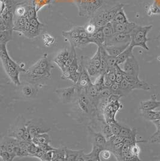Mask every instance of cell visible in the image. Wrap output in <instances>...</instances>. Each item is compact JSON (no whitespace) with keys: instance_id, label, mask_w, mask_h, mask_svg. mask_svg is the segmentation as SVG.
<instances>
[{"instance_id":"3","label":"cell","mask_w":160,"mask_h":161,"mask_svg":"<svg viewBox=\"0 0 160 161\" xmlns=\"http://www.w3.org/2000/svg\"><path fill=\"white\" fill-rule=\"evenodd\" d=\"M107 0H73L80 16L90 18L102 7Z\"/></svg>"},{"instance_id":"33","label":"cell","mask_w":160,"mask_h":161,"mask_svg":"<svg viewBox=\"0 0 160 161\" xmlns=\"http://www.w3.org/2000/svg\"><path fill=\"white\" fill-rule=\"evenodd\" d=\"M87 95L89 97V98L92 100L99 99V92L93 84H91L85 90Z\"/></svg>"},{"instance_id":"9","label":"cell","mask_w":160,"mask_h":161,"mask_svg":"<svg viewBox=\"0 0 160 161\" xmlns=\"http://www.w3.org/2000/svg\"><path fill=\"white\" fill-rule=\"evenodd\" d=\"M56 93L59 96L64 103H69L72 101L77 93L76 85L65 88H60L56 90Z\"/></svg>"},{"instance_id":"2","label":"cell","mask_w":160,"mask_h":161,"mask_svg":"<svg viewBox=\"0 0 160 161\" xmlns=\"http://www.w3.org/2000/svg\"><path fill=\"white\" fill-rule=\"evenodd\" d=\"M124 4L116 0H107L106 3L89 18V22L98 28L104 27L112 20L116 14L124 8Z\"/></svg>"},{"instance_id":"28","label":"cell","mask_w":160,"mask_h":161,"mask_svg":"<svg viewBox=\"0 0 160 161\" xmlns=\"http://www.w3.org/2000/svg\"><path fill=\"white\" fill-rule=\"evenodd\" d=\"M32 142L39 146L41 144H49L51 142V139L47 133H44L33 137Z\"/></svg>"},{"instance_id":"19","label":"cell","mask_w":160,"mask_h":161,"mask_svg":"<svg viewBox=\"0 0 160 161\" xmlns=\"http://www.w3.org/2000/svg\"><path fill=\"white\" fill-rule=\"evenodd\" d=\"M89 38L91 40L92 43L97 45V47L103 46L105 42V37L103 31V27L97 28L95 32L91 35Z\"/></svg>"},{"instance_id":"42","label":"cell","mask_w":160,"mask_h":161,"mask_svg":"<svg viewBox=\"0 0 160 161\" xmlns=\"http://www.w3.org/2000/svg\"><path fill=\"white\" fill-rule=\"evenodd\" d=\"M14 153L16 156H19V157L29 156V154L28 153L27 150L24 148L21 147L19 146H17L14 148Z\"/></svg>"},{"instance_id":"20","label":"cell","mask_w":160,"mask_h":161,"mask_svg":"<svg viewBox=\"0 0 160 161\" xmlns=\"http://www.w3.org/2000/svg\"><path fill=\"white\" fill-rule=\"evenodd\" d=\"M116 114L114 111L112 105L110 103H107L103 112V115L104 118V121L106 122L107 123H109V124L116 121L115 120Z\"/></svg>"},{"instance_id":"31","label":"cell","mask_w":160,"mask_h":161,"mask_svg":"<svg viewBox=\"0 0 160 161\" xmlns=\"http://www.w3.org/2000/svg\"><path fill=\"white\" fill-rule=\"evenodd\" d=\"M13 31L10 30L0 32V44H7L8 42L13 40Z\"/></svg>"},{"instance_id":"55","label":"cell","mask_w":160,"mask_h":161,"mask_svg":"<svg viewBox=\"0 0 160 161\" xmlns=\"http://www.w3.org/2000/svg\"><path fill=\"white\" fill-rule=\"evenodd\" d=\"M39 147L40 148V149L45 150V151H52V150H55L56 148L53 147L52 146H50L49 144H41L39 146Z\"/></svg>"},{"instance_id":"13","label":"cell","mask_w":160,"mask_h":161,"mask_svg":"<svg viewBox=\"0 0 160 161\" xmlns=\"http://www.w3.org/2000/svg\"><path fill=\"white\" fill-rule=\"evenodd\" d=\"M79 70L80 72V77L76 85L77 87L79 89L85 90L91 84H92L89 77L90 76L89 75L85 68L80 64Z\"/></svg>"},{"instance_id":"23","label":"cell","mask_w":160,"mask_h":161,"mask_svg":"<svg viewBox=\"0 0 160 161\" xmlns=\"http://www.w3.org/2000/svg\"><path fill=\"white\" fill-rule=\"evenodd\" d=\"M103 148L93 144L92 151L86 154V161H101L100 154Z\"/></svg>"},{"instance_id":"37","label":"cell","mask_w":160,"mask_h":161,"mask_svg":"<svg viewBox=\"0 0 160 161\" xmlns=\"http://www.w3.org/2000/svg\"><path fill=\"white\" fill-rule=\"evenodd\" d=\"M101 128V133L106 137L107 140H109L112 135H114L110 125L109 123H107L105 121L102 123Z\"/></svg>"},{"instance_id":"36","label":"cell","mask_w":160,"mask_h":161,"mask_svg":"<svg viewBox=\"0 0 160 161\" xmlns=\"http://www.w3.org/2000/svg\"><path fill=\"white\" fill-rule=\"evenodd\" d=\"M66 150V161H76L77 158L79 154H80L81 150L73 151L70 150L67 148H65Z\"/></svg>"},{"instance_id":"1","label":"cell","mask_w":160,"mask_h":161,"mask_svg":"<svg viewBox=\"0 0 160 161\" xmlns=\"http://www.w3.org/2000/svg\"><path fill=\"white\" fill-rule=\"evenodd\" d=\"M0 58L4 69L8 76L14 85H21L19 75L20 72L25 73L24 64H19L10 57L7 51V44H0Z\"/></svg>"},{"instance_id":"30","label":"cell","mask_w":160,"mask_h":161,"mask_svg":"<svg viewBox=\"0 0 160 161\" xmlns=\"http://www.w3.org/2000/svg\"><path fill=\"white\" fill-rule=\"evenodd\" d=\"M38 11L37 10L36 6L33 2L29 3L28 2V8H27V13L26 18L28 20H31L34 18H38L37 15Z\"/></svg>"},{"instance_id":"24","label":"cell","mask_w":160,"mask_h":161,"mask_svg":"<svg viewBox=\"0 0 160 161\" xmlns=\"http://www.w3.org/2000/svg\"><path fill=\"white\" fill-rule=\"evenodd\" d=\"M134 47L131 45H130L127 47V49H125L121 54H120L117 57H116V60H117V64L118 65H120L122 64H124L125 61L127 60L128 58L130 57H132L134 55L133 53Z\"/></svg>"},{"instance_id":"17","label":"cell","mask_w":160,"mask_h":161,"mask_svg":"<svg viewBox=\"0 0 160 161\" xmlns=\"http://www.w3.org/2000/svg\"><path fill=\"white\" fill-rule=\"evenodd\" d=\"M89 133L91 136L92 144L103 148H105L106 146L107 141L106 137L102 133L95 132L90 128H89Z\"/></svg>"},{"instance_id":"44","label":"cell","mask_w":160,"mask_h":161,"mask_svg":"<svg viewBox=\"0 0 160 161\" xmlns=\"http://www.w3.org/2000/svg\"><path fill=\"white\" fill-rule=\"evenodd\" d=\"M39 150V146H37L36 144H35L33 142L29 144V146L27 148V151L29 154V156L34 157V158L37 154V153L38 152Z\"/></svg>"},{"instance_id":"43","label":"cell","mask_w":160,"mask_h":161,"mask_svg":"<svg viewBox=\"0 0 160 161\" xmlns=\"http://www.w3.org/2000/svg\"><path fill=\"white\" fill-rule=\"evenodd\" d=\"M109 125L110 126V128L114 135L120 134L122 125H121L120 123H119L116 120L110 123Z\"/></svg>"},{"instance_id":"50","label":"cell","mask_w":160,"mask_h":161,"mask_svg":"<svg viewBox=\"0 0 160 161\" xmlns=\"http://www.w3.org/2000/svg\"><path fill=\"white\" fill-rule=\"evenodd\" d=\"M0 158L2 161H12L14 159L13 156L12 154H10L8 152H4L0 153Z\"/></svg>"},{"instance_id":"47","label":"cell","mask_w":160,"mask_h":161,"mask_svg":"<svg viewBox=\"0 0 160 161\" xmlns=\"http://www.w3.org/2000/svg\"><path fill=\"white\" fill-rule=\"evenodd\" d=\"M84 27H85V31H87V33L88 34L89 36H91L95 32V31L97 30V28H98V27H96L93 24L89 22Z\"/></svg>"},{"instance_id":"4","label":"cell","mask_w":160,"mask_h":161,"mask_svg":"<svg viewBox=\"0 0 160 161\" xmlns=\"http://www.w3.org/2000/svg\"><path fill=\"white\" fill-rule=\"evenodd\" d=\"M152 27V25L143 27L137 25L133 31L130 34L131 39L130 45H131L134 47H140L145 50L149 51V49L147 45V42L150 39L147 38V36Z\"/></svg>"},{"instance_id":"25","label":"cell","mask_w":160,"mask_h":161,"mask_svg":"<svg viewBox=\"0 0 160 161\" xmlns=\"http://www.w3.org/2000/svg\"><path fill=\"white\" fill-rule=\"evenodd\" d=\"M27 8L28 2L17 3L14 12V17H26Z\"/></svg>"},{"instance_id":"48","label":"cell","mask_w":160,"mask_h":161,"mask_svg":"<svg viewBox=\"0 0 160 161\" xmlns=\"http://www.w3.org/2000/svg\"><path fill=\"white\" fill-rule=\"evenodd\" d=\"M113 94L110 88L106 87L100 91L99 94V97L101 98H108L110 95Z\"/></svg>"},{"instance_id":"16","label":"cell","mask_w":160,"mask_h":161,"mask_svg":"<svg viewBox=\"0 0 160 161\" xmlns=\"http://www.w3.org/2000/svg\"><path fill=\"white\" fill-rule=\"evenodd\" d=\"M80 64L85 68L90 76H93L100 74L99 70L91 61L90 58L88 57H81Z\"/></svg>"},{"instance_id":"6","label":"cell","mask_w":160,"mask_h":161,"mask_svg":"<svg viewBox=\"0 0 160 161\" xmlns=\"http://www.w3.org/2000/svg\"><path fill=\"white\" fill-rule=\"evenodd\" d=\"M77 95L76 103L81 112L85 114L91 113L93 109V103L87 95L85 90L77 88Z\"/></svg>"},{"instance_id":"12","label":"cell","mask_w":160,"mask_h":161,"mask_svg":"<svg viewBox=\"0 0 160 161\" xmlns=\"http://www.w3.org/2000/svg\"><path fill=\"white\" fill-rule=\"evenodd\" d=\"M27 128L32 138L37 135L47 133L51 130V128H47L45 126H43L41 124L38 123L37 122H34L33 121H29L28 122Z\"/></svg>"},{"instance_id":"26","label":"cell","mask_w":160,"mask_h":161,"mask_svg":"<svg viewBox=\"0 0 160 161\" xmlns=\"http://www.w3.org/2000/svg\"><path fill=\"white\" fill-rule=\"evenodd\" d=\"M130 21L128 19L126 14L124 10V8H121L118 12L116 14L114 19L111 21V22L114 24H124L128 23Z\"/></svg>"},{"instance_id":"21","label":"cell","mask_w":160,"mask_h":161,"mask_svg":"<svg viewBox=\"0 0 160 161\" xmlns=\"http://www.w3.org/2000/svg\"><path fill=\"white\" fill-rule=\"evenodd\" d=\"M33 65L35 66H37V67L44 69L45 70H48L50 72H52V70L55 67V66H53V64L48 59L47 54L46 53L45 54V55L40 58V60L37 61Z\"/></svg>"},{"instance_id":"51","label":"cell","mask_w":160,"mask_h":161,"mask_svg":"<svg viewBox=\"0 0 160 161\" xmlns=\"http://www.w3.org/2000/svg\"><path fill=\"white\" fill-rule=\"evenodd\" d=\"M130 151H131V153L134 154V156L139 157V154H140V148L139 147V146L137 145V143L131 144Z\"/></svg>"},{"instance_id":"52","label":"cell","mask_w":160,"mask_h":161,"mask_svg":"<svg viewBox=\"0 0 160 161\" xmlns=\"http://www.w3.org/2000/svg\"><path fill=\"white\" fill-rule=\"evenodd\" d=\"M122 97V96H121L120 95H118V94H112L108 97V103L114 104L115 103L117 102L118 101H120Z\"/></svg>"},{"instance_id":"56","label":"cell","mask_w":160,"mask_h":161,"mask_svg":"<svg viewBox=\"0 0 160 161\" xmlns=\"http://www.w3.org/2000/svg\"><path fill=\"white\" fill-rule=\"evenodd\" d=\"M29 22L31 25H32L33 27H38L44 26V25L42 23H41L40 20H39V18H34L31 20H29Z\"/></svg>"},{"instance_id":"53","label":"cell","mask_w":160,"mask_h":161,"mask_svg":"<svg viewBox=\"0 0 160 161\" xmlns=\"http://www.w3.org/2000/svg\"><path fill=\"white\" fill-rule=\"evenodd\" d=\"M80 75V72L79 70L77 71V72H71L70 77V80H72L74 84H76L77 83L78 80H79Z\"/></svg>"},{"instance_id":"39","label":"cell","mask_w":160,"mask_h":161,"mask_svg":"<svg viewBox=\"0 0 160 161\" xmlns=\"http://www.w3.org/2000/svg\"><path fill=\"white\" fill-rule=\"evenodd\" d=\"M104 73L99 74L93 83L95 86L97 88L99 92H100V91H101L103 89L106 88L104 84Z\"/></svg>"},{"instance_id":"22","label":"cell","mask_w":160,"mask_h":161,"mask_svg":"<svg viewBox=\"0 0 160 161\" xmlns=\"http://www.w3.org/2000/svg\"><path fill=\"white\" fill-rule=\"evenodd\" d=\"M130 43H127L123 45H117V46H112L105 47L107 53L110 56L117 57L120 54H121L127 47L130 45Z\"/></svg>"},{"instance_id":"27","label":"cell","mask_w":160,"mask_h":161,"mask_svg":"<svg viewBox=\"0 0 160 161\" xmlns=\"http://www.w3.org/2000/svg\"><path fill=\"white\" fill-rule=\"evenodd\" d=\"M140 114L147 120L153 121L160 119V111H140Z\"/></svg>"},{"instance_id":"29","label":"cell","mask_w":160,"mask_h":161,"mask_svg":"<svg viewBox=\"0 0 160 161\" xmlns=\"http://www.w3.org/2000/svg\"><path fill=\"white\" fill-rule=\"evenodd\" d=\"M44 26L41 27H33L32 25L30 26L29 30L24 34L25 37H27L28 39H34L37 37V36H40L43 31V28Z\"/></svg>"},{"instance_id":"14","label":"cell","mask_w":160,"mask_h":161,"mask_svg":"<svg viewBox=\"0 0 160 161\" xmlns=\"http://www.w3.org/2000/svg\"><path fill=\"white\" fill-rule=\"evenodd\" d=\"M157 95L155 94L151 95L150 100L143 101L140 103V111H153L160 106V101L157 100Z\"/></svg>"},{"instance_id":"57","label":"cell","mask_w":160,"mask_h":161,"mask_svg":"<svg viewBox=\"0 0 160 161\" xmlns=\"http://www.w3.org/2000/svg\"><path fill=\"white\" fill-rule=\"evenodd\" d=\"M114 82L112 80H110V78L108 77V76L107 75L106 73H104V84L106 87L110 88L111 87V86L112 85Z\"/></svg>"},{"instance_id":"11","label":"cell","mask_w":160,"mask_h":161,"mask_svg":"<svg viewBox=\"0 0 160 161\" xmlns=\"http://www.w3.org/2000/svg\"><path fill=\"white\" fill-rule=\"evenodd\" d=\"M122 70L126 74L139 76L140 72V66L134 55L130 57L125 61L123 64Z\"/></svg>"},{"instance_id":"38","label":"cell","mask_w":160,"mask_h":161,"mask_svg":"<svg viewBox=\"0 0 160 161\" xmlns=\"http://www.w3.org/2000/svg\"><path fill=\"white\" fill-rule=\"evenodd\" d=\"M90 60L100 71L101 61V54H100V47H98V48H97V49L96 52L95 53L94 55L91 58H90Z\"/></svg>"},{"instance_id":"46","label":"cell","mask_w":160,"mask_h":161,"mask_svg":"<svg viewBox=\"0 0 160 161\" xmlns=\"http://www.w3.org/2000/svg\"><path fill=\"white\" fill-rule=\"evenodd\" d=\"M111 91L112 92L113 94H118L123 97V95L122 94L121 88H120V84L117 82H114L111 87H110Z\"/></svg>"},{"instance_id":"18","label":"cell","mask_w":160,"mask_h":161,"mask_svg":"<svg viewBox=\"0 0 160 161\" xmlns=\"http://www.w3.org/2000/svg\"><path fill=\"white\" fill-rule=\"evenodd\" d=\"M136 25L137 24L131 22H129L128 23H124V24H114L115 33L130 34L134 29V28L136 27Z\"/></svg>"},{"instance_id":"45","label":"cell","mask_w":160,"mask_h":161,"mask_svg":"<svg viewBox=\"0 0 160 161\" xmlns=\"http://www.w3.org/2000/svg\"><path fill=\"white\" fill-rule=\"evenodd\" d=\"M112 152L106 148H104L100 152V157L101 161H109L110 160L112 155Z\"/></svg>"},{"instance_id":"8","label":"cell","mask_w":160,"mask_h":161,"mask_svg":"<svg viewBox=\"0 0 160 161\" xmlns=\"http://www.w3.org/2000/svg\"><path fill=\"white\" fill-rule=\"evenodd\" d=\"M131 35L128 34L115 33L114 35L105 40L103 47H112L123 45L131 42Z\"/></svg>"},{"instance_id":"59","label":"cell","mask_w":160,"mask_h":161,"mask_svg":"<svg viewBox=\"0 0 160 161\" xmlns=\"http://www.w3.org/2000/svg\"><path fill=\"white\" fill-rule=\"evenodd\" d=\"M160 33H159V34H158V36H157V38H156V39H160Z\"/></svg>"},{"instance_id":"58","label":"cell","mask_w":160,"mask_h":161,"mask_svg":"<svg viewBox=\"0 0 160 161\" xmlns=\"http://www.w3.org/2000/svg\"><path fill=\"white\" fill-rule=\"evenodd\" d=\"M113 106V109L114 111L116 114L120 109H122L123 108L122 104L120 102V101H118L117 102L115 103L114 104H112Z\"/></svg>"},{"instance_id":"7","label":"cell","mask_w":160,"mask_h":161,"mask_svg":"<svg viewBox=\"0 0 160 161\" xmlns=\"http://www.w3.org/2000/svg\"><path fill=\"white\" fill-rule=\"evenodd\" d=\"M25 75L28 79L32 80H48L51 76V72L44 69L33 65L27 70Z\"/></svg>"},{"instance_id":"34","label":"cell","mask_w":160,"mask_h":161,"mask_svg":"<svg viewBox=\"0 0 160 161\" xmlns=\"http://www.w3.org/2000/svg\"><path fill=\"white\" fill-rule=\"evenodd\" d=\"M66 161L65 148H56L53 150L52 161Z\"/></svg>"},{"instance_id":"35","label":"cell","mask_w":160,"mask_h":161,"mask_svg":"<svg viewBox=\"0 0 160 161\" xmlns=\"http://www.w3.org/2000/svg\"><path fill=\"white\" fill-rule=\"evenodd\" d=\"M103 31L104 35L105 40L111 37L115 34L114 24L111 22L107 23L105 26L103 27Z\"/></svg>"},{"instance_id":"5","label":"cell","mask_w":160,"mask_h":161,"mask_svg":"<svg viewBox=\"0 0 160 161\" xmlns=\"http://www.w3.org/2000/svg\"><path fill=\"white\" fill-rule=\"evenodd\" d=\"M28 122L22 116H19L13 125L9 129L8 136L14 138L18 140H24V135L27 130Z\"/></svg>"},{"instance_id":"32","label":"cell","mask_w":160,"mask_h":161,"mask_svg":"<svg viewBox=\"0 0 160 161\" xmlns=\"http://www.w3.org/2000/svg\"><path fill=\"white\" fill-rule=\"evenodd\" d=\"M137 134V131L136 128H134L132 129V132L130 134V135L127 136L126 138H124V140L123 142L124 144H133L135 143H139V142H146L145 140H141V141H137L136 136Z\"/></svg>"},{"instance_id":"41","label":"cell","mask_w":160,"mask_h":161,"mask_svg":"<svg viewBox=\"0 0 160 161\" xmlns=\"http://www.w3.org/2000/svg\"><path fill=\"white\" fill-rule=\"evenodd\" d=\"M124 140V138L120 136V135H114L109 140H107V142L110 144H117L123 142Z\"/></svg>"},{"instance_id":"15","label":"cell","mask_w":160,"mask_h":161,"mask_svg":"<svg viewBox=\"0 0 160 161\" xmlns=\"http://www.w3.org/2000/svg\"><path fill=\"white\" fill-rule=\"evenodd\" d=\"M38 92V87L34 83H27L21 88V93L27 99H33L36 97Z\"/></svg>"},{"instance_id":"49","label":"cell","mask_w":160,"mask_h":161,"mask_svg":"<svg viewBox=\"0 0 160 161\" xmlns=\"http://www.w3.org/2000/svg\"><path fill=\"white\" fill-rule=\"evenodd\" d=\"M131 132H132L131 129L125 126H122L120 133L119 135H120V136H122V137H124L125 138L127 136H128L131 133Z\"/></svg>"},{"instance_id":"10","label":"cell","mask_w":160,"mask_h":161,"mask_svg":"<svg viewBox=\"0 0 160 161\" xmlns=\"http://www.w3.org/2000/svg\"><path fill=\"white\" fill-rule=\"evenodd\" d=\"M124 79L128 80L132 86V87L134 89H141L145 91H149L151 89V86L144 80H140L139 76L132 75L126 74L125 72L124 73Z\"/></svg>"},{"instance_id":"54","label":"cell","mask_w":160,"mask_h":161,"mask_svg":"<svg viewBox=\"0 0 160 161\" xmlns=\"http://www.w3.org/2000/svg\"><path fill=\"white\" fill-rule=\"evenodd\" d=\"M53 150L52 151H48L46 152V153L41 158V161H52L53 158Z\"/></svg>"},{"instance_id":"40","label":"cell","mask_w":160,"mask_h":161,"mask_svg":"<svg viewBox=\"0 0 160 161\" xmlns=\"http://www.w3.org/2000/svg\"><path fill=\"white\" fill-rule=\"evenodd\" d=\"M43 41L44 45L47 47H49L53 45L55 42V39L50 34L45 33L43 36Z\"/></svg>"}]
</instances>
